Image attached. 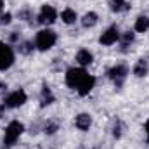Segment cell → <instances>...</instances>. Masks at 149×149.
<instances>
[{
    "instance_id": "obj_1",
    "label": "cell",
    "mask_w": 149,
    "mask_h": 149,
    "mask_svg": "<svg viewBox=\"0 0 149 149\" xmlns=\"http://www.w3.org/2000/svg\"><path fill=\"white\" fill-rule=\"evenodd\" d=\"M23 132H24V125L21 121H17V120L10 121L5 128V134H3V149L12 148L17 142V139L23 135Z\"/></svg>"
},
{
    "instance_id": "obj_2",
    "label": "cell",
    "mask_w": 149,
    "mask_h": 149,
    "mask_svg": "<svg viewBox=\"0 0 149 149\" xmlns=\"http://www.w3.org/2000/svg\"><path fill=\"white\" fill-rule=\"evenodd\" d=\"M56 42H57V35H56L52 30L45 28V30H40V31L37 33L35 47H37L38 50L45 52V50H50V49L56 45Z\"/></svg>"
},
{
    "instance_id": "obj_3",
    "label": "cell",
    "mask_w": 149,
    "mask_h": 149,
    "mask_svg": "<svg viewBox=\"0 0 149 149\" xmlns=\"http://www.w3.org/2000/svg\"><path fill=\"white\" fill-rule=\"evenodd\" d=\"M127 74H128V68L125 64H114L113 68L108 70V78L114 83L116 88H121L125 80H127Z\"/></svg>"
},
{
    "instance_id": "obj_4",
    "label": "cell",
    "mask_w": 149,
    "mask_h": 149,
    "mask_svg": "<svg viewBox=\"0 0 149 149\" xmlns=\"http://www.w3.org/2000/svg\"><path fill=\"white\" fill-rule=\"evenodd\" d=\"M26 101H28L26 92H24L23 88H17V90H14V92H10V94H7V95H5L3 106H5V108H10V109H14V108H21Z\"/></svg>"
},
{
    "instance_id": "obj_5",
    "label": "cell",
    "mask_w": 149,
    "mask_h": 149,
    "mask_svg": "<svg viewBox=\"0 0 149 149\" xmlns=\"http://www.w3.org/2000/svg\"><path fill=\"white\" fill-rule=\"evenodd\" d=\"M14 64V50L9 43L0 42V71L9 70Z\"/></svg>"
},
{
    "instance_id": "obj_6",
    "label": "cell",
    "mask_w": 149,
    "mask_h": 149,
    "mask_svg": "<svg viewBox=\"0 0 149 149\" xmlns=\"http://www.w3.org/2000/svg\"><path fill=\"white\" fill-rule=\"evenodd\" d=\"M56 19H57V10L52 7V5H42V9H40V12H38L37 16V21L40 24H43V26H50V24H54L56 23Z\"/></svg>"
},
{
    "instance_id": "obj_7",
    "label": "cell",
    "mask_w": 149,
    "mask_h": 149,
    "mask_svg": "<svg viewBox=\"0 0 149 149\" xmlns=\"http://www.w3.org/2000/svg\"><path fill=\"white\" fill-rule=\"evenodd\" d=\"M85 76H87V71H85L83 68H70V70L66 71V85H68L70 88L76 90L78 85L81 83V80H83Z\"/></svg>"
},
{
    "instance_id": "obj_8",
    "label": "cell",
    "mask_w": 149,
    "mask_h": 149,
    "mask_svg": "<svg viewBox=\"0 0 149 149\" xmlns=\"http://www.w3.org/2000/svg\"><path fill=\"white\" fill-rule=\"evenodd\" d=\"M118 40H120V30H118V26H109V28L99 37V43L109 47L113 43H116Z\"/></svg>"
},
{
    "instance_id": "obj_9",
    "label": "cell",
    "mask_w": 149,
    "mask_h": 149,
    "mask_svg": "<svg viewBox=\"0 0 149 149\" xmlns=\"http://www.w3.org/2000/svg\"><path fill=\"white\" fill-rule=\"evenodd\" d=\"M94 87H95V78L92 76V74L87 73V76L81 80V83L78 85V88H76V92L83 97V95H88L92 90H94Z\"/></svg>"
},
{
    "instance_id": "obj_10",
    "label": "cell",
    "mask_w": 149,
    "mask_h": 149,
    "mask_svg": "<svg viewBox=\"0 0 149 149\" xmlns=\"http://www.w3.org/2000/svg\"><path fill=\"white\" fill-rule=\"evenodd\" d=\"M54 101H56V95H54L52 88H50L47 83H43V85H42V90H40V106H42V108H47V106H50Z\"/></svg>"
},
{
    "instance_id": "obj_11",
    "label": "cell",
    "mask_w": 149,
    "mask_h": 149,
    "mask_svg": "<svg viewBox=\"0 0 149 149\" xmlns=\"http://www.w3.org/2000/svg\"><path fill=\"white\" fill-rule=\"evenodd\" d=\"M74 127H76L78 130H81V132H87V130L92 127V116H90L88 113H80V114H76V118H74Z\"/></svg>"
},
{
    "instance_id": "obj_12",
    "label": "cell",
    "mask_w": 149,
    "mask_h": 149,
    "mask_svg": "<svg viewBox=\"0 0 149 149\" xmlns=\"http://www.w3.org/2000/svg\"><path fill=\"white\" fill-rule=\"evenodd\" d=\"M76 63L81 66V68H85V66H90L92 64V61H94V54L90 52V50H87V49H81V50H78L76 52Z\"/></svg>"
},
{
    "instance_id": "obj_13",
    "label": "cell",
    "mask_w": 149,
    "mask_h": 149,
    "mask_svg": "<svg viewBox=\"0 0 149 149\" xmlns=\"http://www.w3.org/2000/svg\"><path fill=\"white\" fill-rule=\"evenodd\" d=\"M120 45H121V52H127L128 47L135 42V33L134 31H125V33H120Z\"/></svg>"
},
{
    "instance_id": "obj_14",
    "label": "cell",
    "mask_w": 149,
    "mask_h": 149,
    "mask_svg": "<svg viewBox=\"0 0 149 149\" xmlns=\"http://www.w3.org/2000/svg\"><path fill=\"white\" fill-rule=\"evenodd\" d=\"M148 73H149L148 59H139V61L135 63V66H134V74H135L137 78H144Z\"/></svg>"
},
{
    "instance_id": "obj_15",
    "label": "cell",
    "mask_w": 149,
    "mask_h": 149,
    "mask_svg": "<svg viewBox=\"0 0 149 149\" xmlns=\"http://www.w3.org/2000/svg\"><path fill=\"white\" fill-rule=\"evenodd\" d=\"M97 21H99V16L90 10V12H85V14H83V17H81V26L88 30V28H94V26L97 24Z\"/></svg>"
},
{
    "instance_id": "obj_16",
    "label": "cell",
    "mask_w": 149,
    "mask_h": 149,
    "mask_svg": "<svg viewBox=\"0 0 149 149\" xmlns=\"http://www.w3.org/2000/svg\"><path fill=\"white\" fill-rule=\"evenodd\" d=\"M108 5L113 12H123L130 9V3L127 0H108Z\"/></svg>"
},
{
    "instance_id": "obj_17",
    "label": "cell",
    "mask_w": 149,
    "mask_h": 149,
    "mask_svg": "<svg viewBox=\"0 0 149 149\" xmlns=\"http://www.w3.org/2000/svg\"><path fill=\"white\" fill-rule=\"evenodd\" d=\"M135 31L137 33H146L149 30V17L148 16H139L137 19H135Z\"/></svg>"
},
{
    "instance_id": "obj_18",
    "label": "cell",
    "mask_w": 149,
    "mask_h": 149,
    "mask_svg": "<svg viewBox=\"0 0 149 149\" xmlns=\"http://www.w3.org/2000/svg\"><path fill=\"white\" fill-rule=\"evenodd\" d=\"M61 19H63L64 24H74L76 19H78V16H76V12H74L73 9H64L61 12Z\"/></svg>"
},
{
    "instance_id": "obj_19",
    "label": "cell",
    "mask_w": 149,
    "mask_h": 149,
    "mask_svg": "<svg viewBox=\"0 0 149 149\" xmlns=\"http://www.w3.org/2000/svg\"><path fill=\"white\" fill-rule=\"evenodd\" d=\"M35 49H37V47H35L33 42H19V43H17V50H19V54H23V56L33 54Z\"/></svg>"
},
{
    "instance_id": "obj_20",
    "label": "cell",
    "mask_w": 149,
    "mask_h": 149,
    "mask_svg": "<svg viewBox=\"0 0 149 149\" xmlns=\"http://www.w3.org/2000/svg\"><path fill=\"white\" fill-rule=\"evenodd\" d=\"M57 130H59V123H57L56 120H49V121L43 125V132H45L47 135H54Z\"/></svg>"
},
{
    "instance_id": "obj_21",
    "label": "cell",
    "mask_w": 149,
    "mask_h": 149,
    "mask_svg": "<svg viewBox=\"0 0 149 149\" xmlns=\"http://www.w3.org/2000/svg\"><path fill=\"white\" fill-rule=\"evenodd\" d=\"M17 16H19V19H23V21H31V19H33V10L28 9V7H24V9H21V10L17 12Z\"/></svg>"
},
{
    "instance_id": "obj_22",
    "label": "cell",
    "mask_w": 149,
    "mask_h": 149,
    "mask_svg": "<svg viewBox=\"0 0 149 149\" xmlns=\"http://www.w3.org/2000/svg\"><path fill=\"white\" fill-rule=\"evenodd\" d=\"M121 135H123V123L120 120H116L114 125H113V137L114 139H120Z\"/></svg>"
},
{
    "instance_id": "obj_23",
    "label": "cell",
    "mask_w": 149,
    "mask_h": 149,
    "mask_svg": "<svg viewBox=\"0 0 149 149\" xmlns=\"http://www.w3.org/2000/svg\"><path fill=\"white\" fill-rule=\"evenodd\" d=\"M12 21V14L10 12H5V14H0V26H5V24H10Z\"/></svg>"
},
{
    "instance_id": "obj_24",
    "label": "cell",
    "mask_w": 149,
    "mask_h": 149,
    "mask_svg": "<svg viewBox=\"0 0 149 149\" xmlns=\"http://www.w3.org/2000/svg\"><path fill=\"white\" fill-rule=\"evenodd\" d=\"M9 42H12V43H19V35H17V31H12L10 35H9Z\"/></svg>"
},
{
    "instance_id": "obj_25",
    "label": "cell",
    "mask_w": 149,
    "mask_h": 149,
    "mask_svg": "<svg viewBox=\"0 0 149 149\" xmlns=\"http://www.w3.org/2000/svg\"><path fill=\"white\" fill-rule=\"evenodd\" d=\"M7 88H9L7 83H5V81H0V95H5V94H7Z\"/></svg>"
},
{
    "instance_id": "obj_26",
    "label": "cell",
    "mask_w": 149,
    "mask_h": 149,
    "mask_svg": "<svg viewBox=\"0 0 149 149\" xmlns=\"http://www.w3.org/2000/svg\"><path fill=\"white\" fill-rule=\"evenodd\" d=\"M144 130H146V139H148V142H149V120L146 121V127H144Z\"/></svg>"
},
{
    "instance_id": "obj_27",
    "label": "cell",
    "mask_w": 149,
    "mask_h": 149,
    "mask_svg": "<svg viewBox=\"0 0 149 149\" xmlns=\"http://www.w3.org/2000/svg\"><path fill=\"white\" fill-rule=\"evenodd\" d=\"M3 109H5V106H3V104H0V118H2V114H3Z\"/></svg>"
},
{
    "instance_id": "obj_28",
    "label": "cell",
    "mask_w": 149,
    "mask_h": 149,
    "mask_svg": "<svg viewBox=\"0 0 149 149\" xmlns=\"http://www.w3.org/2000/svg\"><path fill=\"white\" fill-rule=\"evenodd\" d=\"M2 10H3V0H0V14H2Z\"/></svg>"
}]
</instances>
